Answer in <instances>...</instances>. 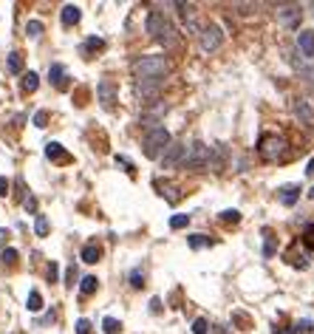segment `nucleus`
I'll use <instances>...</instances> for the list:
<instances>
[{"label": "nucleus", "instance_id": "nucleus-10", "mask_svg": "<svg viewBox=\"0 0 314 334\" xmlns=\"http://www.w3.org/2000/svg\"><path fill=\"white\" fill-rule=\"evenodd\" d=\"M176 9H179V15H181V20H184V29L190 31V34H195L198 37L201 34V26H198V20H195V6L193 3H176Z\"/></svg>", "mask_w": 314, "mask_h": 334}, {"label": "nucleus", "instance_id": "nucleus-43", "mask_svg": "<svg viewBox=\"0 0 314 334\" xmlns=\"http://www.w3.org/2000/svg\"><path fill=\"white\" fill-rule=\"evenodd\" d=\"M0 196H9V178L0 176Z\"/></svg>", "mask_w": 314, "mask_h": 334}, {"label": "nucleus", "instance_id": "nucleus-6", "mask_svg": "<svg viewBox=\"0 0 314 334\" xmlns=\"http://www.w3.org/2000/svg\"><path fill=\"white\" fill-rule=\"evenodd\" d=\"M162 162V170H176L187 162V145L181 142H170V148L165 150V156L159 159Z\"/></svg>", "mask_w": 314, "mask_h": 334}, {"label": "nucleus", "instance_id": "nucleus-36", "mask_svg": "<svg viewBox=\"0 0 314 334\" xmlns=\"http://www.w3.org/2000/svg\"><path fill=\"white\" fill-rule=\"evenodd\" d=\"M102 45H105V40H102V37H91V40L85 43V54H88V51H96V49H102Z\"/></svg>", "mask_w": 314, "mask_h": 334}, {"label": "nucleus", "instance_id": "nucleus-34", "mask_svg": "<svg viewBox=\"0 0 314 334\" xmlns=\"http://www.w3.org/2000/svg\"><path fill=\"white\" fill-rule=\"evenodd\" d=\"M45 277H48V283H57V277H60V266L54 261L48 263V269H45Z\"/></svg>", "mask_w": 314, "mask_h": 334}, {"label": "nucleus", "instance_id": "nucleus-39", "mask_svg": "<svg viewBox=\"0 0 314 334\" xmlns=\"http://www.w3.org/2000/svg\"><path fill=\"white\" fill-rule=\"evenodd\" d=\"M45 122H48V114H45V111H37L34 114V128H45Z\"/></svg>", "mask_w": 314, "mask_h": 334}, {"label": "nucleus", "instance_id": "nucleus-20", "mask_svg": "<svg viewBox=\"0 0 314 334\" xmlns=\"http://www.w3.org/2000/svg\"><path fill=\"white\" fill-rule=\"evenodd\" d=\"M63 79H65V68H63L60 63H54V65L48 68V82H51L54 88H60V85H63Z\"/></svg>", "mask_w": 314, "mask_h": 334}, {"label": "nucleus", "instance_id": "nucleus-11", "mask_svg": "<svg viewBox=\"0 0 314 334\" xmlns=\"http://www.w3.org/2000/svg\"><path fill=\"white\" fill-rule=\"evenodd\" d=\"M165 114H167V102L156 100V102H150V108H147V111H142V122H147L150 128H159L156 122L162 119Z\"/></svg>", "mask_w": 314, "mask_h": 334}, {"label": "nucleus", "instance_id": "nucleus-42", "mask_svg": "<svg viewBox=\"0 0 314 334\" xmlns=\"http://www.w3.org/2000/svg\"><path fill=\"white\" fill-rule=\"evenodd\" d=\"M23 207H26V210H31V213H37V199H34V196H29Z\"/></svg>", "mask_w": 314, "mask_h": 334}, {"label": "nucleus", "instance_id": "nucleus-4", "mask_svg": "<svg viewBox=\"0 0 314 334\" xmlns=\"http://www.w3.org/2000/svg\"><path fill=\"white\" fill-rule=\"evenodd\" d=\"M210 156H213V148H210L207 142L195 139V142L187 148L184 167H187V170H193V173H198V170H204V167H210Z\"/></svg>", "mask_w": 314, "mask_h": 334}, {"label": "nucleus", "instance_id": "nucleus-31", "mask_svg": "<svg viewBox=\"0 0 314 334\" xmlns=\"http://www.w3.org/2000/svg\"><path fill=\"white\" fill-rule=\"evenodd\" d=\"M303 244L314 252V224H306V229H303Z\"/></svg>", "mask_w": 314, "mask_h": 334}, {"label": "nucleus", "instance_id": "nucleus-7", "mask_svg": "<svg viewBox=\"0 0 314 334\" xmlns=\"http://www.w3.org/2000/svg\"><path fill=\"white\" fill-rule=\"evenodd\" d=\"M300 17H303V12H300L297 3H280L278 6V20H280V26H286V29H297Z\"/></svg>", "mask_w": 314, "mask_h": 334}, {"label": "nucleus", "instance_id": "nucleus-30", "mask_svg": "<svg viewBox=\"0 0 314 334\" xmlns=\"http://www.w3.org/2000/svg\"><path fill=\"white\" fill-rule=\"evenodd\" d=\"M34 232H37V235H48V218H45V215H37Z\"/></svg>", "mask_w": 314, "mask_h": 334}, {"label": "nucleus", "instance_id": "nucleus-12", "mask_svg": "<svg viewBox=\"0 0 314 334\" xmlns=\"http://www.w3.org/2000/svg\"><path fill=\"white\" fill-rule=\"evenodd\" d=\"M297 51L308 60V63H314V31H308V29L300 31L297 34Z\"/></svg>", "mask_w": 314, "mask_h": 334}, {"label": "nucleus", "instance_id": "nucleus-22", "mask_svg": "<svg viewBox=\"0 0 314 334\" xmlns=\"http://www.w3.org/2000/svg\"><path fill=\"white\" fill-rule=\"evenodd\" d=\"M6 68H9L12 74H20V71H23V54H20V51H12V54H9Z\"/></svg>", "mask_w": 314, "mask_h": 334}, {"label": "nucleus", "instance_id": "nucleus-25", "mask_svg": "<svg viewBox=\"0 0 314 334\" xmlns=\"http://www.w3.org/2000/svg\"><path fill=\"white\" fill-rule=\"evenodd\" d=\"M43 309V298H40V292L31 289L29 292V312H40Z\"/></svg>", "mask_w": 314, "mask_h": 334}, {"label": "nucleus", "instance_id": "nucleus-47", "mask_svg": "<svg viewBox=\"0 0 314 334\" xmlns=\"http://www.w3.org/2000/svg\"><path fill=\"white\" fill-rule=\"evenodd\" d=\"M308 196H311V199H314V187H311V190H308Z\"/></svg>", "mask_w": 314, "mask_h": 334}, {"label": "nucleus", "instance_id": "nucleus-41", "mask_svg": "<svg viewBox=\"0 0 314 334\" xmlns=\"http://www.w3.org/2000/svg\"><path fill=\"white\" fill-rule=\"evenodd\" d=\"M294 331H311V320H300Z\"/></svg>", "mask_w": 314, "mask_h": 334}, {"label": "nucleus", "instance_id": "nucleus-23", "mask_svg": "<svg viewBox=\"0 0 314 334\" xmlns=\"http://www.w3.org/2000/svg\"><path fill=\"white\" fill-rule=\"evenodd\" d=\"M96 286H99V280H96L93 275H88V277H82L79 292H82V295H93V292H96Z\"/></svg>", "mask_w": 314, "mask_h": 334}, {"label": "nucleus", "instance_id": "nucleus-17", "mask_svg": "<svg viewBox=\"0 0 314 334\" xmlns=\"http://www.w3.org/2000/svg\"><path fill=\"white\" fill-rule=\"evenodd\" d=\"M294 114L306 122V125H314V111H311V105H308L306 100H297V102H294Z\"/></svg>", "mask_w": 314, "mask_h": 334}, {"label": "nucleus", "instance_id": "nucleus-27", "mask_svg": "<svg viewBox=\"0 0 314 334\" xmlns=\"http://www.w3.org/2000/svg\"><path fill=\"white\" fill-rule=\"evenodd\" d=\"M187 244H190L193 249H201V247H210L213 241H210L207 235H190V238H187Z\"/></svg>", "mask_w": 314, "mask_h": 334}, {"label": "nucleus", "instance_id": "nucleus-38", "mask_svg": "<svg viewBox=\"0 0 314 334\" xmlns=\"http://www.w3.org/2000/svg\"><path fill=\"white\" fill-rule=\"evenodd\" d=\"M74 280H77V266H68V269H65V286H74Z\"/></svg>", "mask_w": 314, "mask_h": 334}, {"label": "nucleus", "instance_id": "nucleus-48", "mask_svg": "<svg viewBox=\"0 0 314 334\" xmlns=\"http://www.w3.org/2000/svg\"><path fill=\"white\" fill-rule=\"evenodd\" d=\"M311 9H314V6H311Z\"/></svg>", "mask_w": 314, "mask_h": 334}, {"label": "nucleus", "instance_id": "nucleus-3", "mask_svg": "<svg viewBox=\"0 0 314 334\" xmlns=\"http://www.w3.org/2000/svg\"><path fill=\"white\" fill-rule=\"evenodd\" d=\"M286 139L278 133H264L260 136V142H257V153H260V159L264 162H280V159L286 156Z\"/></svg>", "mask_w": 314, "mask_h": 334}, {"label": "nucleus", "instance_id": "nucleus-33", "mask_svg": "<svg viewBox=\"0 0 314 334\" xmlns=\"http://www.w3.org/2000/svg\"><path fill=\"white\" fill-rule=\"evenodd\" d=\"M221 221L224 224H238V221H241V213H238V210H224Z\"/></svg>", "mask_w": 314, "mask_h": 334}, {"label": "nucleus", "instance_id": "nucleus-32", "mask_svg": "<svg viewBox=\"0 0 314 334\" xmlns=\"http://www.w3.org/2000/svg\"><path fill=\"white\" fill-rule=\"evenodd\" d=\"M190 224V215H173L170 218V229H184Z\"/></svg>", "mask_w": 314, "mask_h": 334}, {"label": "nucleus", "instance_id": "nucleus-46", "mask_svg": "<svg viewBox=\"0 0 314 334\" xmlns=\"http://www.w3.org/2000/svg\"><path fill=\"white\" fill-rule=\"evenodd\" d=\"M275 334H294V328H292V331H283V328H275Z\"/></svg>", "mask_w": 314, "mask_h": 334}, {"label": "nucleus", "instance_id": "nucleus-14", "mask_svg": "<svg viewBox=\"0 0 314 334\" xmlns=\"http://www.w3.org/2000/svg\"><path fill=\"white\" fill-rule=\"evenodd\" d=\"M159 43L165 45L167 51H170V49H179V45H181V37H179V31L173 29V23H167L165 31L159 34Z\"/></svg>", "mask_w": 314, "mask_h": 334}, {"label": "nucleus", "instance_id": "nucleus-2", "mask_svg": "<svg viewBox=\"0 0 314 334\" xmlns=\"http://www.w3.org/2000/svg\"><path fill=\"white\" fill-rule=\"evenodd\" d=\"M170 133H167V128H162V125H159V128H150L147 130V136H144V156L147 159H162L165 156V150L170 148Z\"/></svg>", "mask_w": 314, "mask_h": 334}, {"label": "nucleus", "instance_id": "nucleus-18", "mask_svg": "<svg viewBox=\"0 0 314 334\" xmlns=\"http://www.w3.org/2000/svg\"><path fill=\"white\" fill-rule=\"evenodd\" d=\"M45 156H48L51 162H68V153L63 150V145H60V142H48V145H45Z\"/></svg>", "mask_w": 314, "mask_h": 334}, {"label": "nucleus", "instance_id": "nucleus-1", "mask_svg": "<svg viewBox=\"0 0 314 334\" xmlns=\"http://www.w3.org/2000/svg\"><path fill=\"white\" fill-rule=\"evenodd\" d=\"M167 71H170V60L162 54H147L133 63V74L139 79H162Z\"/></svg>", "mask_w": 314, "mask_h": 334}, {"label": "nucleus", "instance_id": "nucleus-15", "mask_svg": "<svg viewBox=\"0 0 314 334\" xmlns=\"http://www.w3.org/2000/svg\"><path fill=\"white\" fill-rule=\"evenodd\" d=\"M79 17H82V9L79 6H74V3H68V6H63V15H60V20H63V26H77L79 23Z\"/></svg>", "mask_w": 314, "mask_h": 334}, {"label": "nucleus", "instance_id": "nucleus-13", "mask_svg": "<svg viewBox=\"0 0 314 334\" xmlns=\"http://www.w3.org/2000/svg\"><path fill=\"white\" fill-rule=\"evenodd\" d=\"M167 23H170V20H167V17L162 15V12H150V15H147V34L159 40V34L165 31Z\"/></svg>", "mask_w": 314, "mask_h": 334}, {"label": "nucleus", "instance_id": "nucleus-19", "mask_svg": "<svg viewBox=\"0 0 314 334\" xmlns=\"http://www.w3.org/2000/svg\"><path fill=\"white\" fill-rule=\"evenodd\" d=\"M37 85H40V77H37L34 71H26V74H23V79H20L23 93H34V91H37Z\"/></svg>", "mask_w": 314, "mask_h": 334}, {"label": "nucleus", "instance_id": "nucleus-35", "mask_svg": "<svg viewBox=\"0 0 314 334\" xmlns=\"http://www.w3.org/2000/svg\"><path fill=\"white\" fill-rule=\"evenodd\" d=\"M207 331H210V323H207L204 317H198V320L193 323V334H207Z\"/></svg>", "mask_w": 314, "mask_h": 334}, {"label": "nucleus", "instance_id": "nucleus-9", "mask_svg": "<svg viewBox=\"0 0 314 334\" xmlns=\"http://www.w3.org/2000/svg\"><path fill=\"white\" fill-rule=\"evenodd\" d=\"M162 91V79H139L136 82V97L142 102H156Z\"/></svg>", "mask_w": 314, "mask_h": 334}, {"label": "nucleus", "instance_id": "nucleus-8", "mask_svg": "<svg viewBox=\"0 0 314 334\" xmlns=\"http://www.w3.org/2000/svg\"><path fill=\"white\" fill-rule=\"evenodd\" d=\"M96 97H99V105L105 111H114L116 100H119V91H116L114 79H102L99 85H96Z\"/></svg>", "mask_w": 314, "mask_h": 334}, {"label": "nucleus", "instance_id": "nucleus-16", "mask_svg": "<svg viewBox=\"0 0 314 334\" xmlns=\"http://www.w3.org/2000/svg\"><path fill=\"white\" fill-rule=\"evenodd\" d=\"M278 199H280V204H283V207H292L294 201L300 199V187H297V184H286V187H280V196H278Z\"/></svg>", "mask_w": 314, "mask_h": 334}, {"label": "nucleus", "instance_id": "nucleus-40", "mask_svg": "<svg viewBox=\"0 0 314 334\" xmlns=\"http://www.w3.org/2000/svg\"><path fill=\"white\" fill-rule=\"evenodd\" d=\"M77 334H91V323L88 320H77Z\"/></svg>", "mask_w": 314, "mask_h": 334}, {"label": "nucleus", "instance_id": "nucleus-26", "mask_svg": "<svg viewBox=\"0 0 314 334\" xmlns=\"http://www.w3.org/2000/svg\"><path fill=\"white\" fill-rule=\"evenodd\" d=\"M102 328H105V334H119L122 323L116 317H105V320H102Z\"/></svg>", "mask_w": 314, "mask_h": 334}, {"label": "nucleus", "instance_id": "nucleus-24", "mask_svg": "<svg viewBox=\"0 0 314 334\" xmlns=\"http://www.w3.org/2000/svg\"><path fill=\"white\" fill-rule=\"evenodd\" d=\"M26 34H29L31 40H37V37L43 34V23H40V20H29V23H26Z\"/></svg>", "mask_w": 314, "mask_h": 334}, {"label": "nucleus", "instance_id": "nucleus-45", "mask_svg": "<svg viewBox=\"0 0 314 334\" xmlns=\"http://www.w3.org/2000/svg\"><path fill=\"white\" fill-rule=\"evenodd\" d=\"M306 173H308V176H314V159H311V162L306 164Z\"/></svg>", "mask_w": 314, "mask_h": 334}, {"label": "nucleus", "instance_id": "nucleus-21", "mask_svg": "<svg viewBox=\"0 0 314 334\" xmlns=\"http://www.w3.org/2000/svg\"><path fill=\"white\" fill-rule=\"evenodd\" d=\"M99 255H102L99 247H96V244H88V247H82V255H79V258H82V263H96V261H99Z\"/></svg>", "mask_w": 314, "mask_h": 334}, {"label": "nucleus", "instance_id": "nucleus-28", "mask_svg": "<svg viewBox=\"0 0 314 334\" xmlns=\"http://www.w3.org/2000/svg\"><path fill=\"white\" fill-rule=\"evenodd\" d=\"M0 261L6 263V266H15L17 263V249H12V247L3 249V252H0Z\"/></svg>", "mask_w": 314, "mask_h": 334}, {"label": "nucleus", "instance_id": "nucleus-44", "mask_svg": "<svg viewBox=\"0 0 314 334\" xmlns=\"http://www.w3.org/2000/svg\"><path fill=\"white\" fill-rule=\"evenodd\" d=\"M6 238H9V229H0V247L6 244Z\"/></svg>", "mask_w": 314, "mask_h": 334}, {"label": "nucleus", "instance_id": "nucleus-37", "mask_svg": "<svg viewBox=\"0 0 314 334\" xmlns=\"http://www.w3.org/2000/svg\"><path fill=\"white\" fill-rule=\"evenodd\" d=\"M130 280H133V283H130V286H133V289H142V286H144V275H142V269H133V275H130Z\"/></svg>", "mask_w": 314, "mask_h": 334}, {"label": "nucleus", "instance_id": "nucleus-29", "mask_svg": "<svg viewBox=\"0 0 314 334\" xmlns=\"http://www.w3.org/2000/svg\"><path fill=\"white\" fill-rule=\"evenodd\" d=\"M162 196H165V199L170 201V204H176V201H179V187L165 184V187H162Z\"/></svg>", "mask_w": 314, "mask_h": 334}, {"label": "nucleus", "instance_id": "nucleus-5", "mask_svg": "<svg viewBox=\"0 0 314 334\" xmlns=\"http://www.w3.org/2000/svg\"><path fill=\"white\" fill-rule=\"evenodd\" d=\"M198 43H201V51L204 54H215V51L221 49V43H224V31L218 29V26H204L201 29V34H198Z\"/></svg>", "mask_w": 314, "mask_h": 334}]
</instances>
